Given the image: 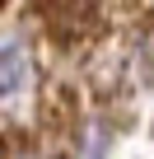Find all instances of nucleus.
I'll return each instance as SVG.
<instances>
[{"label":"nucleus","mask_w":154,"mask_h":159,"mask_svg":"<svg viewBox=\"0 0 154 159\" xmlns=\"http://www.w3.org/2000/svg\"><path fill=\"white\" fill-rule=\"evenodd\" d=\"M47 33L56 47L75 52V47H89L103 33V10L98 5H56L47 10Z\"/></svg>","instance_id":"nucleus-1"},{"label":"nucleus","mask_w":154,"mask_h":159,"mask_svg":"<svg viewBox=\"0 0 154 159\" xmlns=\"http://www.w3.org/2000/svg\"><path fill=\"white\" fill-rule=\"evenodd\" d=\"M75 117H80V94L70 84H47V94H42V126L65 136L75 126Z\"/></svg>","instance_id":"nucleus-2"},{"label":"nucleus","mask_w":154,"mask_h":159,"mask_svg":"<svg viewBox=\"0 0 154 159\" xmlns=\"http://www.w3.org/2000/svg\"><path fill=\"white\" fill-rule=\"evenodd\" d=\"M24 80H28V61H24V47L19 42H5V61H0V89H5L10 98L24 89Z\"/></svg>","instance_id":"nucleus-3"},{"label":"nucleus","mask_w":154,"mask_h":159,"mask_svg":"<svg viewBox=\"0 0 154 159\" xmlns=\"http://www.w3.org/2000/svg\"><path fill=\"white\" fill-rule=\"evenodd\" d=\"M10 159H42V154H33V150H19V154H10Z\"/></svg>","instance_id":"nucleus-4"}]
</instances>
